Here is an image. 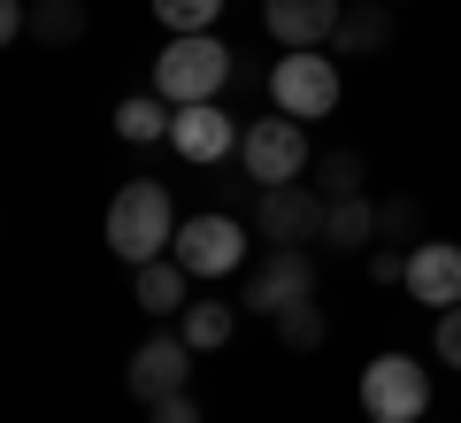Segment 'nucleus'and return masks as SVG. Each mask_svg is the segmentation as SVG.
Here are the masks:
<instances>
[{
	"instance_id": "15",
	"label": "nucleus",
	"mask_w": 461,
	"mask_h": 423,
	"mask_svg": "<svg viewBox=\"0 0 461 423\" xmlns=\"http://www.w3.org/2000/svg\"><path fill=\"white\" fill-rule=\"evenodd\" d=\"M323 246H339V254H369V246H377V208H369V193L330 200V216H323Z\"/></svg>"
},
{
	"instance_id": "12",
	"label": "nucleus",
	"mask_w": 461,
	"mask_h": 423,
	"mask_svg": "<svg viewBox=\"0 0 461 423\" xmlns=\"http://www.w3.org/2000/svg\"><path fill=\"white\" fill-rule=\"evenodd\" d=\"M339 0H262V32L277 39V47H323L330 32H339Z\"/></svg>"
},
{
	"instance_id": "5",
	"label": "nucleus",
	"mask_w": 461,
	"mask_h": 423,
	"mask_svg": "<svg viewBox=\"0 0 461 423\" xmlns=\"http://www.w3.org/2000/svg\"><path fill=\"white\" fill-rule=\"evenodd\" d=\"M323 216H330V200L308 178L254 185V231H262V246H323Z\"/></svg>"
},
{
	"instance_id": "3",
	"label": "nucleus",
	"mask_w": 461,
	"mask_h": 423,
	"mask_svg": "<svg viewBox=\"0 0 461 423\" xmlns=\"http://www.w3.org/2000/svg\"><path fill=\"white\" fill-rule=\"evenodd\" d=\"M339 54L323 47H285L277 62H269V108L300 115V124H323L330 108H339Z\"/></svg>"
},
{
	"instance_id": "1",
	"label": "nucleus",
	"mask_w": 461,
	"mask_h": 423,
	"mask_svg": "<svg viewBox=\"0 0 461 423\" xmlns=\"http://www.w3.org/2000/svg\"><path fill=\"white\" fill-rule=\"evenodd\" d=\"M177 246V208H169V185L162 178H131L123 193L108 200V254L139 262H162Z\"/></svg>"
},
{
	"instance_id": "23",
	"label": "nucleus",
	"mask_w": 461,
	"mask_h": 423,
	"mask_svg": "<svg viewBox=\"0 0 461 423\" xmlns=\"http://www.w3.org/2000/svg\"><path fill=\"white\" fill-rule=\"evenodd\" d=\"M362 270L377 277V285H408V246H369Z\"/></svg>"
},
{
	"instance_id": "14",
	"label": "nucleus",
	"mask_w": 461,
	"mask_h": 423,
	"mask_svg": "<svg viewBox=\"0 0 461 423\" xmlns=\"http://www.w3.org/2000/svg\"><path fill=\"white\" fill-rule=\"evenodd\" d=\"M384 47H393V8H384V0L346 8L339 32H330V54H339V62H362V54H384Z\"/></svg>"
},
{
	"instance_id": "25",
	"label": "nucleus",
	"mask_w": 461,
	"mask_h": 423,
	"mask_svg": "<svg viewBox=\"0 0 461 423\" xmlns=\"http://www.w3.org/2000/svg\"><path fill=\"white\" fill-rule=\"evenodd\" d=\"M438 362L461 370V308H438Z\"/></svg>"
},
{
	"instance_id": "2",
	"label": "nucleus",
	"mask_w": 461,
	"mask_h": 423,
	"mask_svg": "<svg viewBox=\"0 0 461 423\" xmlns=\"http://www.w3.org/2000/svg\"><path fill=\"white\" fill-rule=\"evenodd\" d=\"M230 78H239V54H230L215 32H169L162 62H154V93H162L169 108H193V100H215Z\"/></svg>"
},
{
	"instance_id": "9",
	"label": "nucleus",
	"mask_w": 461,
	"mask_h": 423,
	"mask_svg": "<svg viewBox=\"0 0 461 423\" xmlns=\"http://www.w3.org/2000/svg\"><path fill=\"white\" fill-rule=\"evenodd\" d=\"M185 377H193V346H185V331H154V339L131 354L123 385L154 408V400H169V392H185Z\"/></svg>"
},
{
	"instance_id": "18",
	"label": "nucleus",
	"mask_w": 461,
	"mask_h": 423,
	"mask_svg": "<svg viewBox=\"0 0 461 423\" xmlns=\"http://www.w3.org/2000/svg\"><path fill=\"white\" fill-rule=\"evenodd\" d=\"M32 39L39 47H77L85 39V0H32Z\"/></svg>"
},
{
	"instance_id": "24",
	"label": "nucleus",
	"mask_w": 461,
	"mask_h": 423,
	"mask_svg": "<svg viewBox=\"0 0 461 423\" xmlns=\"http://www.w3.org/2000/svg\"><path fill=\"white\" fill-rule=\"evenodd\" d=\"M147 423H200V400H193V392H169V400L147 408Z\"/></svg>"
},
{
	"instance_id": "17",
	"label": "nucleus",
	"mask_w": 461,
	"mask_h": 423,
	"mask_svg": "<svg viewBox=\"0 0 461 423\" xmlns=\"http://www.w3.org/2000/svg\"><path fill=\"white\" fill-rule=\"evenodd\" d=\"M177 331H185L193 354H215V346H230V331H239V308H230V300H193V308L177 316Z\"/></svg>"
},
{
	"instance_id": "19",
	"label": "nucleus",
	"mask_w": 461,
	"mask_h": 423,
	"mask_svg": "<svg viewBox=\"0 0 461 423\" xmlns=\"http://www.w3.org/2000/svg\"><path fill=\"white\" fill-rule=\"evenodd\" d=\"M308 178H315V193H323V200H354L369 170H362V154H354V147H330V154H315Z\"/></svg>"
},
{
	"instance_id": "16",
	"label": "nucleus",
	"mask_w": 461,
	"mask_h": 423,
	"mask_svg": "<svg viewBox=\"0 0 461 423\" xmlns=\"http://www.w3.org/2000/svg\"><path fill=\"white\" fill-rule=\"evenodd\" d=\"M169 124H177V108H169L162 93H131L123 108H115V139H131V147H154V139H169Z\"/></svg>"
},
{
	"instance_id": "4",
	"label": "nucleus",
	"mask_w": 461,
	"mask_h": 423,
	"mask_svg": "<svg viewBox=\"0 0 461 423\" xmlns=\"http://www.w3.org/2000/svg\"><path fill=\"white\" fill-rule=\"evenodd\" d=\"M239 170H247L254 185H293V178H308L315 170V154H308V124L300 115H254L247 124V139H239Z\"/></svg>"
},
{
	"instance_id": "10",
	"label": "nucleus",
	"mask_w": 461,
	"mask_h": 423,
	"mask_svg": "<svg viewBox=\"0 0 461 423\" xmlns=\"http://www.w3.org/2000/svg\"><path fill=\"white\" fill-rule=\"evenodd\" d=\"M239 139H247V131L223 115V100H193V108H177V124H169V147H177L193 170H208V162H223V154H239Z\"/></svg>"
},
{
	"instance_id": "8",
	"label": "nucleus",
	"mask_w": 461,
	"mask_h": 423,
	"mask_svg": "<svg viewBox=\"0 0 461 423\" xmlns=\"http://www.w3.org/2000/svg\"><path fill=\"white\" fill-rule=\"evenodd\" d=\"M293 300H315V254H308V246H269V254L247 270L239 308L277 316V308H293Z\"/></svg>"
},
{
	"instance_id": "21",
	"label": "nucleus",
	"mask_w": 461,
	"mask_h": 423,
	"mask_svg": "<svg viewBox=\"0 0 461 423\" xmlns=\"http://www.w3.org/2000/svg\"><path fill=\"white\" fill-rule=\"evenodd\" d=\"M154 16H162V32H215L223 0H154Z\"/></svg>"
},
{
	"instance_id": "27",
	"label": "nucleus",
	"mask_w": 461,
	"mask_h": 423,
	"mask_svg": "<svg viewBox=\"0 0 461 423\" xmlns=\"http://www.w3.org/2000/svg\"><path fill=\"white\" fill-rule=\"evenodd\" d=\"M362 423H369V416H362Z\"/></svg>"
},
{
	"instance_id": "6",
	"label": "nucleus",
	"mask_w": 461,
	"mask_h": 423,
	"mask_svg": "<svg viewBox=\"0 0 461 423\" xmlns=\"http://www.w3.org/2000/svg\"><path fill=\"white\" fill-rule=\"evenodd\" d=\"M362 416L369 423H423L430 416V377L415 370V354H377L362 370Z\"/></svg>"
},
{
	"instance_id": "26",
	"label": "nucleus",
	"mask_w": 461,
	"mask_h": 423,
	"mask_svg": "<svg viewBox=\"0 0 461 423\" xmlns=\"http://www.w3.org/2000/svg\"><path fill=\"white\" fill-rule=\"evenodd\" d=\"M32 32V0H0V39H23Z\"/></svg>"
},
{
	"instance_id": "11",
	"label": "nucleus",
	"mask_w": 461,
	"mask_h": 423,
	"mask_svg": "<svg viewBox=\"0 0 461 423\" xmlns=\"http://www.w3.org/2000/svg\"><path fill=\"white\" fill-rule=\"evenodd\" d=\"M408 293L423 300V308H461V246L454 239L408 246Z\"/></svg>"
},
{
	"instance_id": "13",
	"label": "nucleus",
	"mask_w": 461,
	"mask_h": 423,
	"mask_svg": "<svg viewBox=\"0 0 461 423\" xmlns=\"http://www.w3.org/2000/svg\"><path fill=\"white\" fill-rule=\"evenodd\" d=\"M131 300H139L147 316H185V308H193V270H185L177 254L139 262V270H131Z\"/></svg>"
},
{
	"instance_id": "7",
	"label": "nucleus",
	"mask_w": 461,
	"mask_h": 423,
	"mask_svg": "<svg viewBox=\"0 0 461 423\" xmlns=\"http://www.w3.org/2000/svg\"><path fill=\"white\" fill-rule=\"evenodd\" d=\"M169 254H177L193 277H230L239 262H247V224H239L230 208L185 216V224H177V246H169Z\"/></svg>"
},
{
	"instance_id": "22",
	"label": "nucleus",
	"mask_w": 461,
	"mask_h": 423,
	"mask_svg": "<svg viewBox=\"0 0 461 423\" xmlns=\"http://www.w3.org/2000/svg\"><path fill=\"white\" fill-rule=\"evenodd\" d=\"M377 246H415V193L377 200Z\"/></svg>"
},
{
	"instance_id": "20",
	"label": "nucleus",
	"mask_w": 461,
	"mask_h": 423,
	"mask_svg": "<svg viewBox=\"0 0 461 423\" xmlns=\"http://www.w3.org/2000/svg\"><path fill=\"white\" fill-rule=\"evenodd\" d=\"M269 324H277V339L293 346V354H315V346H323V308H315V300H293V308H277L269 316Z\"/></svg>"
}]
</instances>
